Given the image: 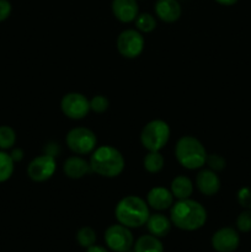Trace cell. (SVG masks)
Instances as JSON below:
<instances>
[{
  "label": "cell",
  "mask_w": 251,
  "mask_h": 252,
  "mask_svg": "<svg viewBox=\"0 0 251 252\" xmlns=\"http://www.w3.org/2000/svg\"><path fill=\"white\" fill-rule=\"evenodd\" d=\"M170 219L180 230L196 231L206 224L207 211L194 199H177L170 208Z\"/></svg>",
  "instance_id": "cell-1"
},
{
  "label": "cell",
  "mask_w": 251,
  "mask_h": 252,
  "mask_svg": "<svg viewBox=\"0 0 251 252\" xmlns=\"http://www.w3.org/2000/svg\"><path fill=\"white\" fill-rule=\"evenodd\" d=\"M91 171L107 179L120 176L126 166L122 153L111 145H101L91 153Z\"/></svg>",
  "instance_id": "cell-2"
},
{
  "label": "cell",
  "mask_w": 251,
  "mask_h": 252,
  "mask_svg": "<svg viewBox=\"0 0 251 252\" xmlns=\"http://www.w3.org/2000/svg\"><path fill=\"white\" fill-rule=\"evenodd\" d=\"M149 216V206H148L147 201H144L139 196H134V194L126 196L116 204V219L118 223L129 229L140 228V226L145 225Z\"/></svg>",
  "instance_id": "cell-3"
},
{
  "label": "cell",
  "mask_w": 251,
  "mask_h": 252,
  "mask_svg": "<svg viewBox=\"0 0 251 252\" xmlns=\"http://www.w3.org/2000/svg\"><path fill=\"white\" fill-rule=\"evenodd\" d=\"M207 150L201 140L193 135H184L175 145V158L187 170L201 169L206 165Z\"/></svg>",
  "instance_id": "cell-4"
},
{
  "label": "cell",
  "mask_w": 251,
  "mask_h": 252,
  "mask_svg": "<svg viewBox=\"0 0 251 252\" xmlns=\"http://www.w3.org/2000/svg\"><path fill=\"white\" fill-rule=\"evenodd\" d=\"M170 126L162 120H153L143 127L140 143L148 152H160L169 143Z\"/></svg>",
  "instance_id": "cell-5"
},
{
  "label": "cell",
  "mask_w": 251,
  "mask_h": 252,
  "mask_svg": "<svg viewBox=\"0 0 251 252\" xmlns=\"http://www.w3.org/2000/svg\"><path fill=\"white\" fill-rule=\"evenodd\" d=\"M66 145L76 155L91 154L97 145V137L86 127H75L66 133Z\"/></svg>",
  "instance_id": "cell-6"
},
{
  "label": "cell",
  "mask_w": 251,
  "mask_h": 252,
  "mask_svg": "<svg viewBox=\"0 0 251 252\" xmlns=\"http://www.w3.org/2000/svg\"><path fill=\"white\" fill-rule=\"evenodd\" d=\"M145 41L142 32L137 29H128L121 32L116 41L118 53L127 59H134L144 51Z\"/></svg>",
  "instance_id": "cell-7"
},
{
  "label": "cell",
  "mask_w": 251,
  "mask_h": 252,
  "mask_svg": "<svg viewBox=\"0 0 251 252\" xmlns=\"http://www.w3.org/2000/svg\"><path fill=\"white\" fill-rule=\"evenodd\" d=\"M106 246L113 252H125L134 245V238L129 228L122 224H112L103 234Z\"/></svg>",
  "instance_id": "cell-8"
},
{
  "label": "cell",
  "mask_w": 251,
  "mask_h": 252,
  "mask_svg": "<svg viewBox=\"0 0 251 252\" xmlns=\"http://www.w3.org/2000/svg\"><path fill=\"white\" fill-rule=\"evenodd\" d=\"M61 110L70 120H83L90 112V100L80 93H69L61 101Z\"/></svg>",
  "instance_id": "cell-9"
},
{
  "label": "cell",
  "mask_w": 251,
  "mask_h": 252,
  "mask_svg": "<svg viewBox=\"0 0 251 252\" xmlns=\"http://www.w3.org/2000/svg\"><path fill=\"white\" fill-rule=\"evenodd\" d=\"M57 170L56 158L48 154L36 157L27 166V175L34 182H44L51 179Z\"/></svg>",
  "instance_id": "cell-10"
},
{
  "label": "cell",
  "mask_w": 251,
  "mask_h": 252,
  "mask_svg": "<svg viewBox=\"0 0 251 252\" xmlns=\"http://www.w3.org/2000/svg\"><path fill=\"white\" fill-rule=\"evenodd\" d=\"M212 248L217 252H234L240 245V236L238 230L230 226L220 228L213 234L211 239Z\"/></svg>",
  "instance_id": "cell-11"
},
{
  "label": "cell",
  "mask_w": 251,
  "mask_h": 252,
  "mask_svg": "<svg viewBox=\"0 0 251 252\" xmlns=\"http://www.w3.org/2000/svg\"><path fill=\"white\" fill-rule=\"evenodd\" d=\"M111 10L113 16L123 24L133 22L139 14L137 0H112Z\"/></svg>",
  "instance_id": "cell-12"
},
{
  "label": "cell",
  "mask_w": 251,
  "mask_h": 252,
  "mask_svg": "<svg viewBox=\"0 0 251 252\" xmlns=\"http://www.w3.org/2000/svg\"><path fill=\"white\" fill-rule=\"evenodd\" d=\"M196 187L204 196H214L220 189V179L213 170L203 169L197 174Z\"/></svg>",
  "instance_id": "cell-13"
},
{
  "label": "cell",
  "mask_w": 251,
  "mask_h": 252,
  "mask_svg": "<svg viewBox=\"0 0 251 252\" xmlns=\"http://www.w3.org/2000/svg\"><path fill=\"white\" fill-rule=\"evenodd\" d=\"M174 194L171 191L165 187L157 186L153 187L147 194V203L149 208H153L154 211L161 212L166 211V209L171 208L174 204Z\"/></svg>",
  "instance_id": "cell-14"
},
{
  "label": "cell",
  "mask_w": 251,
  "mask_h": 252,
  "mask_svg": "<svg viewBox=\"0 0 251 252\" xmlns=\"http://www.w3.org/2000/svg\"><path fill=\"white\" fill-rule=\"evenodd\" d=\"M154 10L157 19L166 24L176 22L182 14L181 5L177 0H157Z\"/></svg>",
  "instance_id": "cell-15"
},
{
  "label": "cell",
  "mask_w": 251,
  "mask_h": 252,
  "mask_svg": "<svg viewBox=\"0 0 251 252\" xmlns=\"http://www.w3.org/2000/svg\"><path fill=\"white\" fill-rule=\"evenodd\" d=\"M63 172L66 177L73 180H78L84 177L85 175L90 174L91 167L90 162L84 159L81 155H73L69 157L63 164Z\"/></svg>",
  "instance_id": "cell-16"
},
{
  "label": "cell",
  "mask_w": 251,
  "mask_h": 252,
  "mask_svg": "<svg viewBox=\"0 0 251 252\" xmlns=\"http://www.w3.org/2000/svg\"><path fill=\"white\" fill-rule=\"evenodd\" d=\"M148 231L149 234L152 235L157 236V238H165L167 234L170 233L171 230V219L167 218L165 214L162 213H154V214H150L149 218H148L147 223Z\"/></svg>",
  "instance_id": "cell-17"
},
{
  "label": "cell",
  "mask_w": 251,
  "mask_h": 252,
  "mask_svg": "<svg viewBox=\"0 0 251 252\" xmlns=\"http://www.w3.org/2000/svg\"><path fill=\"white\" fill-rule=\"evenodd\" d=\"M170 191L177 199L191 198L192 193H193V182L189 177L185 176V175H179L171 181Z\"/></svg>",
  "instance_id": "cell-18"
},
{
  "label": "cell",
  "mask_w": 251,
  "mask_h": 252,
  "mask_svg": "<svg viewBox=\"0 0 251 252\" xmlns=\"http://www.w3.org/2000/svg\"><path fill=\"white\" fill-rule=\"evenodd\" d=\"M133 250L134 252H164V245L159 238L147 234L137 239L133 245Z\"/></svg>",
  "instance_id": "cell-19"
},
{
  "label": "cell",
  "mask_w": 251,
  "mask_h": 252,
  "mask_svg": "<svg viewBox=\"0 0 251 252\" xmlns=\"http://www.w3.org/2000/svg\"><path fill=\"white\" fill-rule=\"evenodd\" d=\"M143 166L149 174H157L165 166V159L160 152H148L143 160Z\"/></svg>",
  "instance_id": "cell-20"
},
{
  "label": "cell",
  "mask_w": 251,
  "mask_h": 252,
  "mask_svg": "<svg viewBox=\"0 0 251 252\" xmlns=\"http://www.w3.org/2000/svg\"><path fill=\"white\" fill-rule=\"evenodd\" d=\"M135 29L142 33H150L157 29V19L154 15L149 14V12H143V14H138L137 19L134 20Z\"/></svg>",
  "instance_id": "cell-21"
},
{
  "label": "cell",
  "mask_w": 251,
  "mask_h": 252,
  "mask_svg": "<svg viewBox=\"0 0 251 252\" xmlns=\"http://www.w3.org/2000/svg\"><path fill=\"white\" fill-rule=\"evenodd\" d=\"M76 241L79 245L84 249H89L93 245H95L97 240V234L91 226H83L76 233Z\"/></svg>",
  "instance_id": "cell-22"
},
{
  "label": "cell",
  "mask_w": 251,
  "mask_h": 252,
  "mask_svg": "<svg viewBox=\"0 0 251 252\" xmlns=\"http://www.w3.org/2000/svg\"><path fill=\"white\" fill-rule=\"evenodd\" d=\"M15 162L10 154L0 150V182H5L14 174Z\"/></svg>",
  "instance_id": "cell-23"
},
{
  "label": "cell",
  "mask_w": 251,
  "mask_h": 252,
  "mask_svg": "<svg viewBox=\"0 0 251 252\" xmlns=\"http://www.w3.org/2000/svg\"><path fill=\"white\" fill-rule=\"evenodd\" d=\"M16 143V133L9 126H0V150L11 149Z\"/></svg>",
  "instance_id": "cell-24"
},
{
  "label": "cell",
  "mask_w": 251,
  "mask_h": 252,
  "mask_svg": "<svg viewBox=\"0 0 251 252\" xmlns=\"http://www.w3.org/2000/svg\"><path fill=\"white\" fill-rule=\"evenodd\" d=\"M236 228L240 233L251 231V209H244L236 218Z\"/></svg>",
  "instance_id": "cell-25"
},
{
  "label": "cell",
  "mask_w": 251,
  "mask_h": 252,
  "mask_svg": "<svg viewBox=\"0 0 251 252\" xmlns=\"http://www.w3.org/2000/svg\"><path fill=\"white\" fill-rule=\"evenodd\" d=\"M110 101L103 95H95L90 100V110L95 113H103L108 110Z\"/></svg>",
  "instance_id": "cell-26"
},
{
  "label": "cell",
  "mask_w": 251,
  "mask_h": 252,
  "mask_svg": "<svg viewBox=\"0 0 251 252\" xmlns=\"http://www.w3.org/2000/svg\"><path fill=\"white\" fill-rule=\"evenodd\" d=\"M206 164L208 165V169L213 170V171H223L226 166V161L221 155L219 154H209L207 155Z\"/></svg>",
  "instance_id": "cell-27"
},
{
  "label": "cell",
  "mask_w": 251,
  "mask_h": 252,
  "mask_svg": "<svg viewBox=\"0 0 251 252\" xmlns=\"http://www.w3.org/2000/svg\"><path fill=\"white\" fill-rule=\"evenodd\" d=\"M238 203L244 209H251V189L250 187H241L238 191Z\"/></svg>",
  "instance_id": "cell-28"
},
{
  "label": "cell",
  "mask_w": 251,
  "mask_h": 252,
  "mask_svg": "<svg viewBox=\"0 0 251 252\" xmlns=\"http://www.w3.org/2000/svg\"><path fill=\"white\" fill-rule=\"evenodd\" d=\"M11 2L9 0H0V22L9 19V16L11 15Z\"/></svg>",
  "instance_id": "cell-29"
},
{
  "label": "cell",
  "mask_w": 251,
  "mask_h": 252,
  "mask_svg": "<svg viewBox=\"0 0 251 252\" xmlns=\"http://www.w3.org/2000/svg\"><path fill=\"white\" fill-rule=\"evenodd\" d=\"M44 154H48L51 157H58L61 154V148L57 143H48L44 145Z\"/></svg>",
  "instance_id": "cell-30"
},
{
  "label": "cell",
  "mask_w": 251,
  "mask_h": 252,
  "mask_svg": "<svg viewBox=\"0 0 251 252\" xmlns=\"http://www.w3.org/2000/svg\"><path fill=\"white\" fill-rule=\"evenodd\" d=\"M10 157L12 158L14 162H19L24 159V150L20 149V148H15L12 149V152L10 153Z\"/></svg>",
  "instance_id": "cell-31"
},
{
  "label": "cell",
  "mask_w": 251,
  "mask_h": 252,
  "mask_svg": "<svg viewBox=\"0 0 251 252\" xmlns=\"http://www.w3.org/2000/svg\"><path fill=\"white\" fill-rule=\"evenodd\" d=\"M86 252H108V250L106 248H103V246H100V245H93L91 248L86 249Z\"/></svg>",
  "instance_id": "cell-32"
},
{
  "label": "cell",
  "mask_w": 251,
  "mask_h": 252,
  "mask_svg": "<svg viewBox=\"0 0 251 252\" xmlns=\"http://www.w3.org/2000/svg\"><path fill=\"white\" fill-rule=\"evenodd\" d=\"M218 4L223 5V6H231V5L236 4V2L239 1V0H216Z\"/></svg>",
  "instance_id": "cell-33"
},
{
  "label": "cell",
  "mask_w": 251,
  "mask_h": 252,
  "mask_svg": "<svg viewBox=\"0 0 251 252\" xmlns=\"http://www.w3.org/2000/svg\"><path fill=\"white\" fill-rule=\"evenodd\" d=\"M125 252H134V250H133V251L132 250H128V251H125Z\"/></svg>",
  "instance_id": "cell-34"
}]
</instances>
